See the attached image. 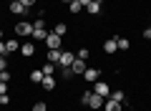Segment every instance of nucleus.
<instances>
[{
	"label": "nucleus",
	"mask_w": 151,
	"mask_h": 111,
	"mask_svg": "<svg viewBox=\"0 0 151 111\" xmlns=\"http://www.w3.org/2000/svg\"><path fill=\"white\" fill-rule=\"evenodd\" d=\"M60 53H63L60 48H50V51L45 53V61H48V63H55V66H58V61H60Z\"/></svg>",
	"instance_id": "0eeeda50"
},
{
	"label": "nucleus",
	"mask_w": 151,
	"mask_h": 111,
	"mask_svg": "<svg viewBox=\"0 0 151 111\" xmlns=\"http://www.w3.org/2000/svg\"><path fill=\"white\" fill-rule=\"evenodd\" d=\"M0 81H10V73L8 71H0Z\"/></svg>",
	"instance_id": "2f4dec72"
},
{
	"label": "nucleus",
	"mask_w": 151,
	"mask_h": 111,
	"mask_svg": "<svg viewBox=\"0 0 151 111\" xmlns=\"http://www.w3.org/2000/svg\"><path fill=\"white\" fill-rule=\"evenodd\" d=\"M108 99H113V101H119V104H124V101H126V94H124V91H111V94H108Z\"/></svg>",
	"instance_id": "f3484780"
},
{
	"label": "nucleus",
	"mask_w": 151,
	"mask_h": 111,
	"mask_svg": "<svg viewBox=\"0 0 151 111\" xmlns=\"http://www.w3.org/2000/svg\"><path fill=\"white\" fill-rule=\"evenodd\" d=\"M88 66H86V61H81V58H76L73 63H70V71H73V76H83V71H86Z\"/></svg>",
	"instance_id": "20e7f679"
},
{
	"label": "nucleus",
	"mask_w": 151,
	"mask_h": 111,
	"mask_svg": "<svg viewBox=\"0 0 151 111\" xmlns=\"http://www.w3.org/2000/svg\"><path fill=\"white\" fill-rule=\"evenodd\" d=\"M116 51H119V38H108V41L103 43V53L111 56V53H116Z\"/></svg>",
	"instance_id": "423d86ee"
},
{
	"label": "nucleus",
	"mask_w": 151,
	"mask_h": 111,
	"mask_svg": "<svg viewBox=\"0 0 151 111\" xmlns=\"http://www.w3.org/2000/svg\"><path fill=\"white\" fill-rule=\"evenodd\" d=\"M5 48H8V53L20 51V43H18V38H10V41H5Z\"/></svg>",
	"instance_id": "dca6fc26"
},
{
	"label": "nucleus",
	"mask_w": 151,
	"mask_h": 111,
	"mask_svg": "<svg viewBox=\"0 0 151 111\" xmlns=\"http://www.w3.org/2000/svg\"><path fill=\"white\" fill-rule=\"evenodd\" d=\"M30 81H33V83H40V81H43V71H33V73H30Z\"/></svg>",
	"instance_id": "5701e85b"
},
{
	"label": "nucleus",
	"mask_w": 151,
	"mask_h": 111,
	"mask_svg": "<svg viewBox=\"0 0 151 111\" xmlns=\"http://www.w3.org/2000/svg\"><path fill=\"white\" fill-rule=\"evenodd\" d=\"M10 13H15V15H25V13H28V8L23 5L20 0H10Z\"/></svg>",
	"instance_id": "6e6552de"
},
{
	"label": "nucleus",
	"mask_w": 151,
	"mask_h": 111,
	"mask_svg": "<svg viewBox=\"0 0 151 111\" xmlns=\"http://www.w3.org/2000/svg\"><path fill=\"white\" fill-rule=\"evenodd\" d=\"M88 99H91V91H86V94H81V104L88 106Z\"/></svg>",
	"instance_id": "a878e982"
},
{
	"label": "nucleus",
	"mask_w": 151,
	"mask_h": 111,
	"mask_svg": "<svg viewBox=\"0 0 151 111\" xmlns=\"http://www.w3.org/2000/svg\"><path fill=\"white\" fill-rule=\"evenodd\" d=\"M78 3L83 5V10H86V5H91V0H78Z\"/></svg>",
	"instance_id": "f704fd0d"
},
{
	"label": "nucleus",
	"mask_w": 151,
	"mask_h": 111,
	"mask_svg": "<svg viewBox=\"0 0 151 111\" xmlns=\"http://www.w3.org/2000/svg\"><path fill=\"white\" fill-rule=\"evenodd\" d=\"M33 28H45V20H43V18H38V20L33 23Z\"/></svg>",
	"instance_id": "c85d7f7f"
},
{
	"label": "nucleus",
	"mask_w": 151,
	"mask_h": 111,
	"mask_svg": "<svg viewBox=\"0 0 151 111\" xmlns=\"http://www.w3.org/2000/svg\"><path fill=\"white\" fill-rule=\"evenodd\" d=\"M103 111H121V104L113 101V99H108V101H103Z\"/></svg>",
	"instance_id": "2eb2a0df"
},
{
	"label": "nucleus",
	"mask_w": 151,
	"mask_h": 111,
	"mask_svg": "<svg viewBox=\"0 0 151 111\" xmlns=\"http://www.w3.org/2000/svg\"><path fill=\"white\" fill-rule=\"evenodd\" d=\"M0 94H8V81H0Z\"/></svg>",
	"instance_id": "7c9ffc66"
},
{
	"label": "nucleus",
	"mask_w": 151,
	"mask_h": 111,
	"mask_svg": "<svg viewBox=\"0 0 151 111\" xmlns=\"http://www.w3.org/2000/svg\"><path fill=\"white\" fill-rule=\"evenodd\" d=\"M15 36H33V23H25V20L15 23Z\"/></svg>",
	"instance_id": "f257e3e1"
},
{
	"label": "nucleus",
	"mask_w": 151,
	"mask_h": 111,
	"mask_svg": "<svg viewBox=\"0 0 151 111\" xmlns=\"http://www.w3.org/2000/svg\"><path fill=\"white\" fill-rule=\"evenodd\" d=\"M33 41H43L45 43V38H48V30H45V28H33Z\"/></svg>",
	"instance_id": "f8f14e48"
},
{
	"label": "nucleus",
	"mask_w": 151,
	"mask_h": 111,
	"mask_svg": "<svg viewBox=\"0 0 151 111\" xmlns=\"http://www.w3.org/2000/svg\"><path fill=\"white\" fill-rule=\"evenodd\" d=\"M131 48V41L129 38H119V51H129Z\"/></svg>",
	"instance_id": "412c9836"
},
{
	"label": "nucleus",
	"mask_w": 151,
	"mask_h": 111,
	"mask_svg": "<svg viewBox=\"0 0 151 111\" xmlns=\"http://www.w3.org/2000/svg\"><path fill=\"white\" fill-rule=\"evenodd\" d=\"M0 41H3V30H0Z\"/></svg>",
	"instance_id": "c9c22d12"
},
{
	"label": "nucleus",
	"mask_w": 151,
	"mask_h": 111,
	"mask_svg": "<svg viewBox=\"0 0 151 111\" xmlns=\"http://www.w3.org/2000/svg\"><path fill=\"white\" fill-rule=\"evenodd\" d=\"M20 53L25 56V58H30L33 53H35V43H23V46H20Z\"/></svg>",
	"instance_id": "4468645a"
},
{
	"label": "nucleus",
	"mask_w": 151,
	"mask_h": 111,
	"mask_svg": "<svg viewBox=\"0 0 151 111\" xmlns=\"http://www.w3.org/2000/svg\"><path fill=\"white\" fill-rule=\"evenodd\" d=\"M0 104L8 106V104H10V96H8V94H0Z\"/></svg>",
	"instance_id": "bb28decb"
},
{
	"label": "nucleus",
	"mask_w": 151,
	"mask_h": 111,
	"mask_svg": "<svg viewBox=\"0 0 151 111\" xmlns=\"http://www.w3.org/2000/svg\"><path fill=\"white\" fill-rule=\"evenodd\" d=\"M40 86H43L45 91H53V89H55V76H43V81H40Z\"/></svg>",
	"instance_id": "ddd939ff"
},
{
	"label": "nucleus",
	"mask_w": 151,
	"mask_h": 111,
	"mask_svg": "<svg viewBox=\"0 0 151 111\" xmlns=\"http://www.w3.org/2000/svg\"><path fill=\"white\" fill-rule=\"evenodd\" d=\"M98 76H101V71H98V68H86V71H83V78H86L88 83H96Z\"/></svg>",
	"instance_id": "9d476101"
},
{
	"label": "nucleus",
	"mask_w": 151,
	"mask_h": 111,
	"mask_svg": "<svg viewBox=\"0 0 151 111\" xmlns=\"http://www.w3.org/2000/svg\"><path fill=\"white\" fill-rule=\"evenodd\" d=\"M93 94H98V96H108V94H111V86H108L106 81H96V83H93Z\"/></svg>",
	"instance_id": "f03ea898"
},
{
	"label": "nucleus",
	"mask_w": 151,
	"mask_h": 111,
	"mask_svg": "<svg viewBox=\"0 0 151 111\" xmlns=\"http://www.w3.org/2000/svg\"><path fill=\"white\" fill-rule=\"evenodd\" d=\"M40 71H43V76H55V63H45Z\"/></svg>",
	"instance_id": "a211bd4d"
},
{
	"label": "nucleus",
	"mask_w": 151,
	"mask_h": 111,
	"mask_svg": "<svg viewBox=\"0 0 151 111\" xmlns=\"http://www.w3.org/2000/svg\"><path fill=\"white\" fill-rule=\"evenodd\" d=\"M33 111H48V106H45L43 101H35V104H33Z\"/></svg>",
	"instance_id": "b1692460"
},
{
	"label": "nucleus",
	"mask_w": 151,
	"mask_h": 111,
	"mask_svg": "<svg viewBox=\"0 0 151 111\" xmlns=\"http://www.w3.org/2000/svg\"><path fill=\"white\" fill-rule=\"evenodd\" d=\"M141 36H144V38H146V41H151V28H146V30H144V33H141Z\"/></svg>",
	"instance_id": "72a5a7b5"
},
{
	"label": "nucleus",
	"mask_w": 151,
	"mask_h": 111,
	"mask_svg": "<svg viewBox=\"0 0 151 111\" xmlns=\"http://www.w3.org/2000/svg\"><path fill=\"white\" fill-rule=\"evenodd\" d=\"M0 71H8V58L5 56H0Z\"/></svg>",
	"instance_id": "cd10ccee"
},
{
	"label": "nucleus",
	"mask_w": 151,
	"mask_h": 111,
	"mask_svg": "<svg viewBox=\"0 0 151 111\" xmlns=\"http://www.w3.org/2000/svg\"><path fill=\"white\" fill-rule=\"evenodd\" d=\"M68 8H70V13H73V15H76V13H81V10H83V5L78 3V0H70V3H68Z\"/></svg>",
	"instance_id": "6ab92c4d"
},
{
	"label": "nucleus",
	"mask_w": 151,
	"mask_h": 111,
	"mask_svg": "<svg viewBox=\"0 0 151 111\" xmlns=\"http://www.w3.org/2000/svg\"><path fill=\"white\" fill-rule=\"evenodd\" d=\"M63 3H70V0H63Z\"/></svg>",
	"instance_id": "e433bc0d"
},
{
	"label": "nucleus",
	"mask_w": 151,
	"mask_h": 111,
	"mask_svg": "<svg viewBox=\"0 0 151 111\" xmlns=\"http://www.w3.org/2000/svg\"><path fill=\"white\" fill-rule=\"evenodd\" d=\"M103 8V0H91V5H86V13L88 15H98Z\"/></svg>",
	"instance_id": "1a4fd4ad"
},
{
	"label": "nucleus",
	"mask_w": 151,
	"mask_h": 111,
	"mask_svg": "<svg viewBox=\"0 0 151 111\" xmlns=\"http://www.w3.org/2000/svg\"><path fill=\"white\" fill-rule=\"evenodd\" d=\"M76 58H81V61H88V58H91V51H88V48H81Z\"/></svg>",
	"instance_id": "4be33fe9"
},
{
	"label": "nucleus",
	"mask_w": 151,
	"mask_h": 111,
	"mask_svg": "<svg viewBox=\"0 0 151 111\" xmlns=\"http://www.w3.org/2000/svg\"><path fill=\"white\" fill-rule=\"evenodd\" d=\"M73 61H76V56H73V53H70V51H63V53H60L58 66H60V68H68V66L73 63Z\"/></svg>",
	"instance_id": "7ed1b4c3"
},
{
	"label": "nucleus",
	"mask_w": 151,
	"mask_h": 111,
	"mask_svg": "<svg viewBox=\"0 0 151 111\" xmlns=\"http://www.w3.org/2000/svg\"><path fill=\"white\" fill-rule=\"evenodd\" d=\"M0 56H8V48H5V41H0Z\"/></svg>",
	"instance_id": "c756f323"
},
{
	"label": "nucleus",
	"mask_w": 151,
	"mask_h": 111,
	"mask_svg": "<svg viewBox=\"0 0 151 111\" xmlns=\"http://www.w3.org/2000/svg\"><path fill=\"white\" fill-rule=\"evenodd\" d=\"M20 3H23L25 8H33V5H35V0H20Z\"/></svg>",
	"instance_id": "473e14b6"
},
{
	"label": "nucleus",
	"mask_w": 151,
	"mask_h": 111,
	"mask_svg": "<svg viewBox=\"0 0 151 111\" xmlns=\"http://www.w3.org/2000/svg\"><path fill=\"white\" fill-rule=\"evenodd\" d=\"M88 106H91L93 111L103 109V96H98V94H93V91H91V99H88Z\"/></svg>",
	"instance_id": "39448f33"
},
{
	"label": "nucleus",
	"mask_w": 151,
	"mask_h": 111,
	"mask_svg": "<svg viewBox=\"0 0 151 111\" xmlns=\"http://www.w3.org/2000/svg\"><path fill=\"white\" fill-rule=\"evenodd\" d=\"M60 76H63V78H73V71H70V66H68V68H60Z\"/></svg>",
	"instance_id": "393cba45"
},
{
	"label": "nucleus",
	"mask_w": 151,
	"mask_h": 111,
	"mask_svg": "<svg viewBox=\"0 0 151 111\" xmlns=\"http://www.w3.org/2000/svg\"><path fill=\"white\" fill-rule=\"evenodd\" d=\"M53 33L55 36H65V33H68V25H65V23H58V25L53 28Z\"/></svg>",
	"instance_id": "aec40b11"
},
{
	"label": "nucleus",
	"mask_w": 151,
	"mask_h": 111,
	"mask_svg": "<svg viewBox=\"0 0 151 111\" xmlns=\"http://www.w3.org/2000/svg\"><path fill=\"white\" fill-rule=\"evenodd\" d=\"M45 46H48V51H50V48H60V36H55V33L50 30L48 38H45Z\"/></svg>",
	"instance_id": "9b49d317"
}]
</instances>
